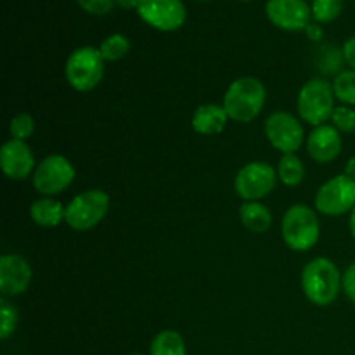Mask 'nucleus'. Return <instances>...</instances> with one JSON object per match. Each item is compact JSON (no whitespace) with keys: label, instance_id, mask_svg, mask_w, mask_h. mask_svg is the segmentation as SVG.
Segmentation results:
<instances>
[{"label":"nucleus","instance_id":"nucleus-1","mask_svg":"<svg viewBox=\"0 0 355 355\" xmlns=\"http://www.w3.org/2000/svg\"><path fill=\"white\" fill-rule=\"evenodd\" d=\"M266 87L255 76H241L229 85L224 96V110L229 120L250 123L255 120L266 104Z\"/></svg>","mask_w":355,"mask_h":355},{"label":"nucleus","instance_id":"nucleus-2","mask_svg":"<svg viewBox=\"0 0 355 355\" xmlns=\"http://www.w3.org/2000/svg\"><path fill=\"white\" fill-rule=\"evenodd\" d=\"M342 279L343 276L331 260L318 257L302 270V290L312 304L326 307L338 297L342 290Z\"/></svg>","mask_w":355,"mask_h":355},{"label":"nucleus","instance_id":"nucleus-3","mask_svg":"<svg viewBox=\"0 0 355 355\" xmlns=\"http://www.w3.org/2000/svg\"><path fill=\"white\" fill-rule=\"evenodd\" d=\"M281 232L288 248L293 252H307L314 248L321 234L318 215L305 205H295L284 214Z\"/></svg>","mask_w":355,"mask_h":355},{"label":"nucleus","instance_id":"nucleus-4","mask_svg":"<svg viewBox=\"0 0 355 355\" xmlns=\"http://www.w3.org/2000/svg\"><path fill=\"white\" fill-rule=\"evenodd\" d=\"M66 82L78 92L96 89L104 76V58L99 49L78 47L69 54L64 66Z\"/></svg>","mask_w":355,"mask_h":355},{"label":"nucleus","instance_id":"nucleus-5","mask_svg":"<svg viewBox=\"0 0 355 355\" xmlns=\"http://www.w3.org/2000/svg\"><path fill=\"white\" fill-rule=\"evenodd\" d=\"M335 92L333 85L324 80L314 78L302 87L298 94L297 107L300 118L314 127H321L324 121L331 120L335 111Z\"/></svg>","mask_w":355,"mask_h":355},{"label":"nucleus","instance_id":"nucleus-6","mask_svg":"<svg viewBox=\"0 0 355 355\" xmlns=\"http://www.w3.org/2000/svg\"><path fill=\"white\" fill-rule=\"evenodd\" d=\"M110 210V196L101 189H90L73 198L66 207L64 222L75 231H89L104 220Z\"/></svg>","mask_w":355,"mask_h":355},{"label":"nucleus","instance_id":"nucleus-7","mask_svg":"<svg viewBox=\"0 0 355 355\" xmlns=\"http://www.w3.org/2000/svg\"><path fill=\"white\" fill-rule=\"evenodd\" d=\"M75 179V168L61 155H51L42 159L33 173V187L42 196L51 198L68 189Z\"/></svg>","mask_w":355,"mask_h":355},{"label":"nucleus","instance_id":"nucleus-8","mask_svg":"<svg viewBox=\"0 0 355 355\" xmlns=\"http://www.w3.org/2000/svg\"><path fill=\"white\" fill-rule=\"evenodd\" d=\"M315 208L329 217H338L355 208V180L345 173L329 179L315 194Z\"/></svg>","mask_w":355,"mask_h":355},{"label":"nucleus","instance_id":"nucleus-9","mask_svg":"<svg viewBox=\"0 0 355 355\" xmlns=\"http://www.w3.org/2000/svg\"><path fill=\"white\" fill-rule=\"evenodd\" d=\"M277 172L263 162L246 163L234 179V189L245 201H257L272 193L276 187Z\"/></svg>","mask_w":355,"mask_h":355},{"label":"nucleus","instance_id":"nucleus-10","mask_svg":"<svg viewBox=\"0 0 355 355\" xmlns=\"http://www.w3.org/2000/svg\"><path fill=\"white\" fill-rule=\"evenodd\" d=\"M266 137L274 149L283 155L298 151L304 144V127L293 114L286 111H276L266 121Z\"/></svg>","mask_w":355,"mask_h":355},{"label":"nucleus","instance_id":"nucleus-11","mask_svg":"<svg viewBox=\"0 0 355 355\" xmlns=\"http://www.w3.org/2000/svg\"><path fill=\"white\" fill-rule=\"evenodd\" d=\"M135 10L144 23L159 31H175L186 21V7L180 0H139Z\"/></svg>","mask_w":355,"mask_h":355},{"label":"nucleus","instance_id":"nucleus-12","mask_svg":"<svg viewBox=\"0 0 355 355\" xmlns=\"http://www.w3.org/2000/svg\"><path fill=\"white\" fill-rule=\"evenodd\" d=\"M267 17L284 31H302L309 26L312 7L305 0H267Z\"/></svg>","mask_w":355,"mask_h":355},{"label":"nucleus","instance_id":"nucleus-13","mask_svg":"<svg viewBox=\"0 0 355 355\" xmlns=\"http://www.w3.org/2000/svg\"><path fill=\"white\" fill-rule=\"evenodd\" d=\"M31 283V267L21 255L0 257V293L16 297L24 293Z\"/></svg>","mask_w":355,"mask_h":355},{"label":"nucleus","instance_id":"nucleus-14","mask_svg":"<svg viewBox=\"0 0 355 355\" xmlns=\"http://www.w3.org/2000/svg\"><path fill=\"white\" fill-rule=\"evenodd\" d=\"M0 166L12 180H24L35 166V156L24 141L10 139L0 151Z\"/></svg>","mask_w":355,"mask_h":355},{"label":"nucleus","instance_id":"nucleus-15","mask_svg":"<svg viewBox=\"0 0 355 355\" xmlns=\"http://www.w3.org/2000/svg\"><path fill=\"white\" fill-rule=\"evenodd\" d=\"M307 151L318 163H329L342 153V137L333 125H321L307 139Z\"/></svg>","mask_w":355,"mask_h":355},{"label":"nucleus","instance_id":"nucleus-16","mask_svg":"<svg viewBox=\"0 0 355 355\" xmlns=\"http://www.w3.org/2000/svg\"><path fill=\"white\" fill-rule=\"evenodd\" d=\"M227 113H225L224 106H218V104H201L193 114V125L194 132H198L200 135H217L227 125Z\"/></svg>","mask_w":355,"mask_h":355},{"label":"nucleus","instance_id":"nucleus-17","mask_svg":"<svg viewBox=\"0 0 355 355\" xmlns=\"http://www.w3.org/2000/svg\"><path fill=\"white\" fill-rule=\"evenodd\" d=\"M30 215L35 224L40 227H55L64 220L66 207L52 198H40L31 203Z\"/></svg>","mask_w":355,"mask_h":355},{"label":"nucleus","instance_id":"nucleus-18","mask_svg":"<svg viewBox=\"0 0 355 355\" xmlns=\"http://www.w3.org/2000/svg\"><path fill=\"white\" fill-rule=\"evenodd\" d=\"M239 217H241L243 225L255 234H263V232L269 231L270 224H272V214L269 211V208L263 207L259 201L243 203L239 208Z\"/></svg>","mask_w":355,"mask_h":355},{"label":"nucleus","instance_id":"nucleus-19","mask_svg":"<svg viewBox=\"0 0 355 355\" xmlns=\"http://www.w3.org/2000/svg\"><path fill=\"white\" fill-rule=\"evenodd\" d=\"M149 355H186V342L177 331L166 329L153 338Z\"/></svg>","mask_w":355,"mask_h":355},{"label":"nucleus","instance_id":"nucleus-20","mask_svg":"<svg viewBox=\"0 0 355 355\" xmlns=\"http://www.w3.org/2000/svg\"><path fill=\"white\" fill-rule=\"evenodd\" d=\"M277 177L284 186H298L305 177V166L302 159L295 153L283 155V158L279 159V165H277Z\"/></svg>","mask_w":355,"mask_h":355},{"label":"nucleus","instance_id":"nucleus-21","mask_svg":"<svg viewBox=\"0 0 355 355\" xmlns=\"http://www.w3.org/2000/svg\"><path fill=\"white\" fill-rule=\"evenodd\" d=\"M345 58H343V51L336 49L335 45H324V47L319 51L318 54V69H321L324 75H336L338 76L340 73L343 71L342 66Z\"/></svg>","mask_w":355,"mask_h":355},{"label":"nucleus","instance_id":"nucleus-22","mask_svg":"<svg viewBox=\"0 0 355 355\" xmlns=\"http://www.w3.org/2000/svg\"><path fill=\"white\" fill-rule=\"evenodd\" d=\"M333 92L343 106H355V69H343L335 76Z\"/></svg>","mask_w":355,"mask_h":355},{"label":"nucleus","instance_id":"nucleus-23","mask_svg":"<svg viewBox=\"0 0 355 355\" xmlns=\"http://www.w3.org/2000/svg\"><path fill=\"white\" fill-rule=\"evenodd\" d=\"M99 51L103 54L104 61H120L130 51V40L120 33L110 35V37L103 40Z\"/></svg>","mask_w":355,"mask_h":355},{"label":"nucleus","instance_id":"nucleus-24","mask_svg":"<svg viewBox=\"0 0 355 355\" xmlns=\"http://www.w3.org/2000/svg\"><path fill=\"white\" fill-rule=\"evenodd\" d=\"M345 0H312V17L315 23H331L342 14Z\"/></svg>","mask_w":355,"mask_h":355},{"label":"nucleus","instance_id":"nucleus-25","mask_svg":"<svg viewBox=\"0 0 355 355\" xmlns=\"http://www.w3.org/2000/svg\"><path fill=\"white\" fill-rule=\"evenodd\" d=\"M17 326V311L9 300H0V338L7 340Z\"/></svg>","mask_w":355,"mask_h":355},{"label":"nucleus","instance_id":"nucleus-26","mask_svg":"<svg viewBox=\"0 0 355 355\" xmlns=\"http://www.w3.org/2000/svg\"><path fill=\"white\" fill-rule=\"evenodd\" d=\"M10 137L16 141H26L35 132V120L28 113H19L9 123Z\"/></svg>","mask_w":355,"mask_h":355},{"label":"nucleus","instance_id":"nucleus-27","mask_svg":"<svg viewBox=\"0 0 355 355\" xmlns=\"http://www.w3.org/2000/svg\"><path fill=\"white\" fill-rule=\"evenodd\" d=\"M331 121H333V127H335L338 132L352 134V132H355V110L350 106L335 107Z\"/></svg>","mask_w":355,"mask_h":355},{"label":"nucleus","instance_id":"nucleus-28","mask_svg":"<svg viewBox=\"0 0 355 355\" xmlns=\"http://www.w3.org/2000/svg\"><path fill=\"white\" fill-rule=\"evenodd\" d=\"M83 10L94 16H104L114 7L116 0H76Z\"/></svg>","mask_w":355,"mask_h":355},{"label":"nucleus","instance_id":"nucleus-29","mask_svg":"<svg viewBox=\"0 0 355 355\" xmlns=\"http://www.w3.org/2000/svg\"><path fill=\"white\" fill-rule=\"evenodd\" d=\"M342 290L345 291L349 300L352 302V304H355V262L350 263V266L347 267L345 274H343Z\"/></svg>","mask_w":355,"mask_h":355},{"label":"nucleus","instance_id":"nucleus-30","mask_svg":"<svg viewBox=\"0 0 355 355\" xmlns=\"http://www.w3.org/2000/svg\"><path fill=\"white\" fill-rule=\"evenodd\" d=\"M343 58H345V62L350 66V68L355 69V37H350L349 40L343 45Z\"/></svg>","mask_w":355,"mask_h":355},{"label":"nucleus","instance_id":"nucleus-31","mask_svg":"<svg viewBox=\"0 0 355 355\" xmlns=\"http://www.w3.org/2000/svg\"><path fill=\"white\" fill-rule=\"evenodd\" d=\"M305 31H307L311 40H321L322 38V30L321 26H318V24H309V26L305 28Z\"/></svg>","mask_w":355,"mask_h":355},{"label":"nucleus","instance_id":"nucleus-32","mask_svg":"<svg viewBox=\"0 0 355 355\" xmlns=\"http://www.w3.org/2000/svg\"><path fill=\"white\" fill-rule=\"evenodd\" d=\"M345 173L347 177H349V179H352V180H355V156H352V158L349 159V162H347V165H345Z\"/></svg>","mask_w":355,"mask_h":355},{"label":"nucleus","instance_id":"nucleus-33","mask_svg":"<svg viewBox=\"0 0 355 355\" xmlns=\"http://www.w3.org/2000/svg\"><path fill=\"white\" fill-rule=\"evenodd\" d=\"M139 0H116V6H120L121 9H137Z\"/></svg>","mask_w":355,"mask_h":355},{"label":"nucleus","instance_id":"nucleus-34","mask_svg":"<svg viewBox=\"0 0 355 355\" xmlns=\"http://www.w3.org/2000/svg\"><path fill=\"white\" fill-rule=\"evenodd\" d=\"M349 227H350V234L354 236L355 239V208L350 211V220H349Z\"/></svg>","mask_w":355,"mask_h":355},{"label":"nucleus","instance_id":"nucleus-35","mask_svg":"<svg viewBox=\"0 0 355 355\" xmlns=\"http://www.w3.org/2000/svg\"><path fill=\"white\" fill-rule=\"evenodd\" d=\"M132 355H142V354H132Z\"/></svg>","mask_w":355,"mask_h":355},{"label":"nucleus","instance_id":"nucleus-36","mask_svg":"<svg viewBox=\"0 0 355 355\" xmlns=\"http://www.w3.org/2000/svg\"><path fill=\"white\" fill-rule=\"evenodd\" d=\"M243 2H248V0H243Z\"/></svg>","mask_w":355,"mask_h":355}]
</instances>
